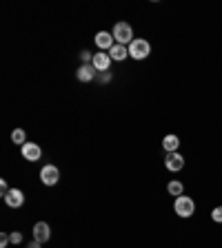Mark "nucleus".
Masks as SVG:
<instances>
[{
  "label": "nucleus",
  "mask_w": 222,
  "mask_h": 248,
  "mask_svg": "<svg viewBox=\"0 0 222 248\" xmlns=\"http://www.w3.org/2000/svg\"><path fill=\"white\" fill-rule=\"evenodd\" d=\"M162 146H165L167 153H176L178 146H180V138H178V135H173V133L165 135V140H162Z\"/></svg>",
  "instance_id": "ddd939ff"
},
{
  "label": "nucleus",
  "mask_w": 222,
  "mask_h": 248,
  "mask_svg": "<svg viewBox=\"0 0 222 248\" xmlns=\"http://www.w3.org/2000/svg\"><path fill=\"white\" fill-rule=\"evenodd\" d=\"M9 191H11V188H9V186H7V182L2 180V182H0V193H2V197H5Z\"/></svg>",
  "instance_id": "aec40b11"
},
{
  "label": "nucleus",
  "mask_w": 222,
  "mask_h": 248,
  "mask_svg": "<svg viewBox=\"0 0 222 248\" xmlns=\"http://www.w3.org/2000/svg\"><path fill=\"white\" fill-rule=\"evenodd\" d=\"M127 49H129V58H134V60H145L151 53V45L147 40H142V38H136Z\"/></svg>",
  "instance_id": "7ed1b4c3"
},
{
  "label": "nucleus",
  "mask_w": 222,
  "mask_h": 248,
  "mask_svg": "<svg viewBox=\"0 0 222 248\" xmlns=\"http://www.w3.org/2000/svg\"><path fill=\"white\" fill-rule=\"evenodd\" d=\"M80 60H83V64H89V62H93V53L83 51V53H80Z\"/></svg>",
  "instance_id": "a211bd4d"
},
{
  "label": "nucleus",
  "mask_w": 222,
  "mask_h": 248,
  "mask_svg": "<svg viewBox=\"0 0 222 248\" xmlns=\"http://www.w3.org/2000/svg\"><path fill=\"white\" fill-rule=\"evenodd\" d=\"M167 191H169V195L180 197L182 191H185V184H182V182H178V180H173V182H169V184H167Z\"/></svg>",
  "instance_id": "4468645a"
},
{
  "label": "nucleus",
  "mask_w": 222,
  "mask_h": 248,
  "mask_svg": "<svg viewBox=\"0 0 222 248\" xmlns=\"http://www.w3.org/2000/svg\"><path fill=\"white\" fill-rule=\"evenodd\" d=\"M111 36H114L116 45H122V46H129L131 42L136 40L134 29H131V25H127V22H118V25L114 27V31H111Z\"/></svg>",
  "instance_id": "f257e3e1"
},
{
  "label": "nucleus",
  "mask_w": 222,
  "mask_h": 248,
  "mask_svg": "<svg viewBox=\"0 0 222 248\" xmlns=\"http://www.w3.org/2000/svg\"><path fill=\"white\" fill-rule=\"evenodd\" d=\"M211 219H213L216 224H222V206H216V208H213V211H211Z\"/></svg>",
  "instance_id": "dca6fc26"
},
{
  "label": "nucleus",
  "mask_w": 222,
  "mask_h": 248,
  "mask_svg": "<svg viewBox=\"0 0 222 248\" xmlns=\"http://www.w3.org/2000/svg\"><path fill=\"white\" fill-rule=\"evenodd\" d=\"M49 237H51V228H49V224L47 222H38L36 226H34V239L40 244L49 242Z\"/></svg>",
  "instance_id": "1a4fd4ad"
},
{
  "label": "nucleus",
  "mask_w": 222,
  "mask_h": 248,
  "mask_svg": "<svg viewBox=\"0 0 222 248\" xmlns=\"http://www.w3.org/2000/svg\"><path fill=\"white\" fill-rule=\"evenodd\" d=\"M173 211H176L178 217L187 219V217H191L193 213H196V202H193L189 195H180L173 200Z\"/></svg>",
  "instance_id": "f03ea898"
},
{
  "label": "nucleus",
  "mask_w": 222,
  "mask_h": 248,
  "mask_svg": "<svg viewBox=\"0 0 222 248\" xmlns=\"http://www.w3.org/2000/svg\"><path fill=\"white\" fill-rule=\"evenodd\" d=\"M58 180H60V170H58L53 164H47V166H42L40 169V182L45 186L58 184Z\"/></svg>",
  "instance_id": "20e7f679"
},
{
  "label": "nucleus",
  "mask_w": 222,
  "mask_h": 248,
  "mask_svg": "<svg viewBox=\"0 0 222 248\" xmlns=\"http://www.w3.org/2000/svg\"><path fill=\"white\" fill-rule=\"evenodd\" d=\"M114 45H116V40L109 31H98V33H96V46H98L100 51H109Z\"/></svg>",
  "instance_id": "6e6552de"
},
{
  "label": "nucleus",
  "mask_w": 222,
  "mask_h": 248,
  "mask_svg": "<svg viewBox=\"0 0 222 248\" xmlns=\"http://www.w3.org/2000/svg\"><path fill=\"white\" fill-rule=\"evenodd\" d=\"M40 246H42V244H40V242H36V239H34V242L29 244V248H40Z\"/></svg>",
  "instance_id": "412c9836"
},
{
  "label": "nucleus",
  "mask_w": 222,
  "mask_h": 248,
  "mask_svg": "<svg viewBox=\"0 0 222 248\" xmlns=\"http://www.w3.org/2000/svg\"><path fill=\"white\" fill-rule=\"evenodd\" d=\"M93 69L96 71H107L109 64H111V56L107 51H100V53H93Z\"/></svg>",
  "instance_id": "9d476101"
},
{
  "label": "nucleus",
  "mask_w": 222,
  "mask_h": 248,
  "mask_svg": "<svg viewBox=\"0 0 222 248\" xmlns=\"http://www.w3.org/2000/svg\"><path fill=\"white\" fill-rule=\"evenodd\" d=\"M165 166H167V170H171V173H178V170L185 169V157H182L178 151H176V153H167Z\"/></svg>",
  "instance_id": "423d86ee"
},
{
  "label": "nucleus",
  "mask_w": 222,
  "mask_h": 248,
  "mask_svg": "<svg viewBox=\"0 0 222 248\" xmlns=\"http://www.w3.org/2000/svg\"><path fill=\"white\" fill-rule=\"evenodd\" d=\"M9 242H11V244H20V242H22V232L14 231V232L9 235Z\"/></svg>",
  "instance_id": "f3484780"
},
{
  "label": "nucleus",
  "mask_w": 222,
  "mask_h": 248,
  "mask_svg": "<svg viewBox=\"0 0 222 248\" xmlns=\"http://www.w3.org/2000/svg\"><path fill=\"white\" fill-rule=\"evenodd\" d=\"M20 153H22V157H25V160L38 162V160H40V155H42V149L36 144V142H27V144L20 146Z\"/></svg>",
  "instance_id": "39448f33"
},
{
  "label": "nucleus",
  "mask_w": 222,
  "mask_h": 248,
  "mask_svg": "<svg viewBox=\"0 0 222 248\" xmlns=\"http://www.w3.org/2000/svg\"><path fill=\"white\" fill-rule=\"evenodd\" d=\"M107 53L111 56V60H118V62H122L124 58H129V49H127V46H122V45H114Z\"/></svg>",
  "instance_id": "f8f14e48"
},
{
  "label": "nucleus",
  "mask_w": 222,
  "mask_h": 248,
  "mask_svg": "<svg viewBox=\"0 0 222 248\" xmlns=\"http://www.w3.org/2000/svg\"><path fill=\"white\" fill-rule=\"evenodd\" d=\"M11 142H14V144H27V135H25V131L22 129H14L11 131Z\"/></svg>",
  "instance_id": "2eb2a0df"
},
{
  "label": "nucleus",
  "mask_w": 222,
  "mask_h": 248,
  "mask_svg": "<svg viewBox=\"0 0 222 248\" xmlns=\"http://www.w3.org/2000/svg\"><path fill=\"white\" fill-rule=\"evenodd\" d=\"M7 244H11L9 242V235H5V232H2V235H0V248H7Z\"/></svg>",
  "instance_id": "6ab92c4d"
},
{
  "label": "nucleus",
  "mask_w": 222,
  "mask_h": 248,
  "mask_svg": "<svg viewBox=\"0 0 222 248\" xmlns=\"http://www.w3.org/2000/svg\"><path fill=\"white\" fill-rule=\"evenodd\" d=\"M5 204L9 208H20L22 204H25V193H22L20 188H11L5 195Z\"/></svg>",
  "instance_id": "0eeeda50"
},
{
  "label": "nucleus",
  "mask_w": 222,
  "mask_h": 248,
  "mask_svg": "<svg viewBox=\"0 0 222 248\" xmlns=\"http://www.w3.org/2000/svg\"><path fill=\"white\" fill-rule=\"evenodd\" d=\"M78 80L80 82H91L93 76H96V69H93V64H83V67L78 69Z\"/></svg>",
  "instance_id": "9b49d317"
}]
</instances>
